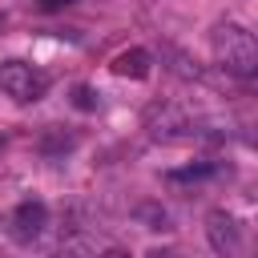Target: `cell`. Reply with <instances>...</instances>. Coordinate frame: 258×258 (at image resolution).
<instances>
[{"label": "cell", "instance_id": "obj_1", "mask_svg": "<svg viewBox=\"0 0 258 258\" xmlns=\"http://www.w3.org/2000/svg\"><path fill=\"white\" fill-rule=\"evenodd\" d=\"M214 52H218L222 69L234 77H254V69H258V44H254L250 28L238 20H222L214 28Z\"/></svg>", "mask_w": 258, "mask_h": 258}, {"label": "cell", "instance_id": "obj_2", "mask_svg": "<svg viewBox=\"0 0 258 258\" xmlns=\"http://www.w3.org/2000/svg\"><path fill=\"white\" fill-rule=\"evenodd\" d=\"M0 89H4L12 101L28 105V101H40V97L48 93V77H44L40 69H32L28 60H4V64H0Z\"/></svg>", "mask_w": 258, "mask_h": 258}, {"label": "cell", "instance_id": "obj_3", "mask_svg": "<svg viewBox=\"0 0 258 258\" xmlns=\"http://www.w3.org/2000/svg\"><path fill=\"white\" fill-rule=\"evenodd\" d=\"M206 238L218 258H246V230L230 210H210L206 218Z\"/></svg>", "mask_w": 258, "mask_h": 258}, {"label": "cell", "instance_id": "obj_4", "mask_svg": "<svg viewBox=\"0 0 258 258\" xmlns=\"http://www.w3.org/2000/svg\"><path fill=\"white\" fill-rule=\"evenodd\" d=\"M44 222H48L44 202H20V206L12 210V218H8V226H12V238H16V242H32V238H40Z\"/></svg>", "mask_w": 258, "mask_h": 258}, {"label": "cell", "instance_id": "obj_5", "mask_svg": "<svg viewBox=\"0 0 258 258\" xmlns=\"http://www.w3.org/2000/svg\"><path fill=\"white\" fill-rule=\"evenodd\" d=\"M113 73L117 77H129V81H145L153 73V56L145 48H129V52H117L113 56Z\"/></svg>", "mask_w": 258, "mask_h": 258}, {"label": "cell", "instance_id": "obj_6", "mask_svg": "<svg viewBox=\"0 0 258 258\" xmlns=\"http://www.w3.org/2000/svg\"><path fill=\"white\" fill-rule=\"evenodd\" d=\"M137 218H149V222H153L149 230H169V214H165V210H153V206H141V210H137Z\"/></svg>", "mask_w": 258, "mask_h": 258}, {"label": "cell", "instance_id": "obj_7", "mask_svg": "<svg viewBox=\"0 0 258 258\" xmlns=\"http://www.w3.org/2000/svg\"><path fill=\"white\" fill-rule=\"evenodd\" d=\"M56 258H93V250H89V246H85V242H64V246H60V254H56Z\"/></svg>", "mask_w": 258, "mask_h": 258}, {"label": "cell", "instance_id": "obj_8", "mask_svg": "<svg viewBox=\"0 0 258 258\" xmlns=\"http://www.w3.org/2000/svg\"><path fill=\"white\" fill-rule=\"evenodd\" d=\"M73 105H77V109H97L93 89H85V85H81V89H73Z\"/></svg>", "mask_w": 258, "mask_h": 258}, {"label": "cell", "instance_id": "obj_9", "mask_svg": "<svg viewBox=\"0 0 258 258\" xmlns=\"http://www.w3.org/2000/svg\"><path fill=\"white\" fill-rule=\"evenodd\" d=\"M73 0H40V12H60V8H69Z\"/></svg>", "mask_w": 258, "mask_h": 258}, {"label": "cell", "instance_id": "obj_10", "mask_svg": "<svg viewBox=\"0 0 258 258\" xmlns=\"http://www.w3.org/2000/svg\"><path fill=\"white\" fill-rule=\"evenodd\" d=\"M145 258H177V254H173V250H149Z\"/></svg>", "mask_w": 258, "mask_h": 258}, {"label": "cell", "instance_id": "obj_11", "mask_svg": "<svg viewBox=\"0 0 258 258\" xmlns=\"http://www.w3.org/2000/svg\"><path fill=\"white\" fill-rule=\"evenodd\" d=\"M101 258H133V254H129V250H105Z\"/></svg>", "mask_w": 258, "mask_h": 258}]
</instances>
